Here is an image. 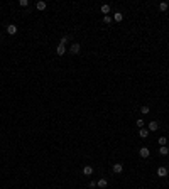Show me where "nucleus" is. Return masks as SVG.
Wrapping results in <instances>:
<instances>
[{
  "instance_id": "6e6552de",
  "label": "nucleus",
  "mask_w": 169,
  "mask_h": 189,
  "mask_svg": "<svg viewBox=\"0 0 169 189\" xmlns=\"http://www.w3.org/2000/svg\"><path fill=\"white\" fill-rule=\"evenodd\" d=\"M157 176L159 177H166L167 176V169L166 167H159V169H157Z\"/></svg>"
},
{
  "instance_id": "f257e3e1",
  "label": "nucleus",
  "mask_w": 169,
  "mask_h": 189,
  "mask_svg": "<svg viewBox=\"0 0 169 189\" xmlns=\"http://www.w3.org/2000/svg\"><path fill=\"white\" fill-rule=\"evenodd\" d=\"M139 155H141L142 159H147L150 155V150H149V147H141L139 149Z\"/></svg>"
},
{
  "instance_id": "ddd939ff",
  "label": "nucleus",
  "mask_w": 169,
  "mask_h": 189,
  "mask_svg": "<svg viewBox=\"0 0 169 189\" xmlns=\"http://www.w3.org/2000/svg\"><path fill=\"white\" fill-rule=\"evenodd\" d=\"M159 154L161 155H167L169 154V149L166 147V145H161V147H159Z\"/></svg>"
},
{
  "instance_id": "6ab92c4d",
  "label": "nucleus",
  "mask_w": 169,
  "mask_h": 189,
  "mask_svg": "<svg viewBox=\"0 0 169 189\" xmlns=\"http://www.w3.org/2000/svg\"><path fill=\"white\" fill-rule=\"evenodd\" d=\"M141 112L144 113V115H147V113H149V106H142V108H141Z\"/></svg>"
},
{
  "instance_id": "aec40b11",
  "label": "nucleus",
  "mask_w": 169,
  "mask_h": 189,
  "mask_svg": "<svg viewBox=\"0 0 169 189\" xmlns=\"http://www.w3.org/2000/svg\"><path fill=\"white\" fill-rule=\"evenodd\" d=\"M159 145H166V137H159Z\"/></svg>"
},
{
  "instance_id": "39448f33",
  "label": "nucleus",
  "mask_w": 169,
  "mask_h": 189,
  "mask_svg": "<svg viewBox=\"0 0 169 189\" xmlns=\"http://www.w3.org/2000/svg\"><path fill=\"white\" fill-rule=\"evenodd\" d=\"M7 32H9L10 35L17 34V26H15V24H9V26H7Z\"/></svg>"
},
{
  "instance_id": "2eb2a0df",
  "label": "nucleus",
  "mask_w": 169,
  "mask_h": 189,
  "mask_svg": "<svg viewBox=\"0 0 169 189\" xmlns=\"http://www.w3.org/2000/svg\"><path fill=\"white\" fill-rule=\"evenodd\" d=\"M68 42H69V37H68V35H63V39H61V42L59 44H63V46H66Z\"/></svg>"
},
{
  "instance_id": "7ed1b4c3",
  "label": "nucleus",
  "mask_w": 169,
  "mask_h": 189,
  "mask_svg": "<svg viewBox=\"0 0 169 189\" xmlns=\"http://www.w3.org/2000/svg\"><path fill=\"white\" fill-rule=\"evenodd\" d=\"M56 54H57V56H64V54H66V46L57 44V47H56Z\"/></svg>"
},
{
  "instance_id": "f03ea898",
  "label": "nucleus",
  "mask_w": 169,
  "mask_h": 189,
  "mask_svg": "<svg viewBox=\"0 0 169 189\" xmlns=\"http://www.w3.org/2000/svg\"><path fill=\"white\" fill-rule=\"evenodd\" d=\"M80 49H81V46L78 44V42H73V44L69 46V52H71V54H78Z\"/></svg>"
},
{
  "instance_id": "4be33fe9",
  "label": "nucleus",
  "mask_w": 169,
  "mask_h": 189,
  "mask_svg": "<svg viewBox=\"0 0 169 189\" xmlns=\"http://www.w3.org/2000/svg\"><path fill=\"white\" fill-rule=\"evenodd\" d=\"M0 35H2V32H0Z\"/></svg>"
},
{
  "instance_id": "dca6fc26",
  "label": "nucleus",
  "mask_w": 169,
  "mask_h": 189,
  "mask_svg": "<svg viewBox=\"0 0 169 189\" xmlns=\"http://www.w3.org/2000/svg\"><path fill=\"white\" fill-rule=\"evenodd\" d=\"M159 10H162V12H164V10H167V3L166 2H161L159 3Z\"/></svg>"
},
{
  "instance_id": "a211bd4d",
  "label": "nucleus",
  "mask_w": 169,
  "mask_h": 189,
  "mask_svg": "<svg viewBox=\"0 0 169 189\" xmlns=\"http://www.w3.org/2000/svg\"><path fill=\"white\" fill-rule=\"evenodd\" d=\"M103 22H105V24H110V22H112V17H110V15H105V17H103Z\"/></svg>"
},
{
  "instance_id": "f3484780",
  "label": "nucleus",
  "mask_w": 169,
  "mask_h": 189,
  "mask_svg": "<svg viewBox=\"0 0 169 189\" xmlns=\"http://www.w3.org/2000/svg\"><path fill=\"white\" fill-rule=\"evenodd\" d=\"M135 125H137L139 128H144V120H142V118H139L137 122H135Z\"/></svg>"
},
{
  "instance_id": "423d86ee",
  "label": "nucleus",
  "mask_w": 169,
  "mask_h": 189,
  "mask_svg": "<svg viewBox=\"0 0 169 189\" xmlns=\"http://www.w3.org/2000/svg\"><path fill=\"white\" fill-rule=\"evenodd\" d=\"M157 128H159V122H149V127H147L149 132H156Z\"/></svg>"
},
{
  "instance_id": "412c9836",
  "label": "nucleus",
  "mask_w": 169,
  "mask_h": 189,
  "mask_svg": "<svg viewBox=\"0 0 169 189\" xmlns=\"http://www.w3.org/2000/svg\"><path fill=\"white\" fill-rule=\"evenodd\" d=\"M20 5H22V7H27L29 2H27V0H20Z\"/></svg>"
},
{
  "instance_id": "9b49d317",
  "label": "nucleus",
  "mask_w": 169,
  "mask_h": 189,
  "mask_svg": "<svg viewBox=\"0 0 169 189\" xmlns=\"http://www.w3.org/2000/svg\"><path fill=\"white\" fill-rule=\"evenodd\" d=\"M107 184H108V181H107V179H98L96 186H98V187H102V189H105V187H107Z\"/></svg>"
},
{
  "instance_id": "0eeeda50",
  "label": "nucleus",
  "mask_w": 169,
  "mask_h": 189,
  "mask_svg": "<svg viewBox=\"0 0 169 189\" xmlns=\"http://www.w3.org/2000/svg\"><path fill=\"white\" fill-rule=\"evenodd\" d=\"M139 137L141 138H147L149 137V130H147V128H139Z\"/></svg>"
},
{
  "instance_id": "f8f14e48",
  "label": "nucleus",
  "mask_w": 169,
  "mask_h": 189,
  "mask_svg": "<svg viewBox=\"0 0 169 189\" xmlns=\"http://www.w3.org/2000/svg\"><path fill=\"white\" fill-rule=\"evenodd\" d=\"M36 7H37V10H46L48 3H46V2H42V0H41V2H37V3H36Z\"/></svg>"
},
{
  "instance_id": "5701e85b",
  "label": "nucleus",
  "mask_w": 169,
  "mask_h": 189,
  "mask_svg": "<svg viewBox=\"0 0 169 189\" xmlns=\"http://www.w3.org/2000/svg\"><path fill=\"white\" fill-rule=\"evenodd\" d=\"M167 149H169V145H167Z\"/></svg>"
},
{
  "instance_id": "9d476101",
  "label": "nucleus",
  "mask_w": 169,
  "mask_h": 189,
  "mask_svg": "<svg viewBox=\"0 0 169 189\" xmlns=\"http://www.w3.org/2000/svg\"><path fill=\"white\" fill-rule=\"evenodd\" d=\"M113 20H115V22H122V20H124L122 12H115V14H113Z\"/></svg>"
},
{
  "instance_id": "20e7f679",
  "label": "nucleus",
  "mask_w": 169,
  "mask_h": 189,
  "mask_svg": "<svg viewBox=\"0 0 169 189\" xmlns=\"http://www.w3.org/2000/svg\"><path fill=\"white\" fill-rule=\"evenodd\" d=\"M112 170H113V172H115V174H120V172H122V170H124V166H122V164H120V162H117V164H113V167H112Z\"/></svg>"
},
{
  "instance_id": "1a4fd4ad",
  "label": "nucleus",
  "mask_w": 169,
  "mask_h": 189,
  "mask_svg": "<svg viewBox=\"0 0 169 189\" xmlns=\"http://www.w3.org/2000/svg\"><path fill=\"white\" fill-rule=\"evenodd\" d=\"M83 174H85V176H91V174H93V167L91 166H85L83 167Z\"/></svg>"
},
{
  "instance_id": "4468645a",
  "label": "nucleus",
  "mask_w": 169,
  "mask_h": 189,
  "mask_svg": "<svg viewBox=\"0 0 169 189\" xmlns=\"http://www.w3.org/2000/svg\"><path fill=\"white\" fill-rule=\"evenodd\" d=\"M100 10H102V14L108 15V14H110V5H107V3H105V5H102V9H100Z\"/></svg>"
}]
</instances>
